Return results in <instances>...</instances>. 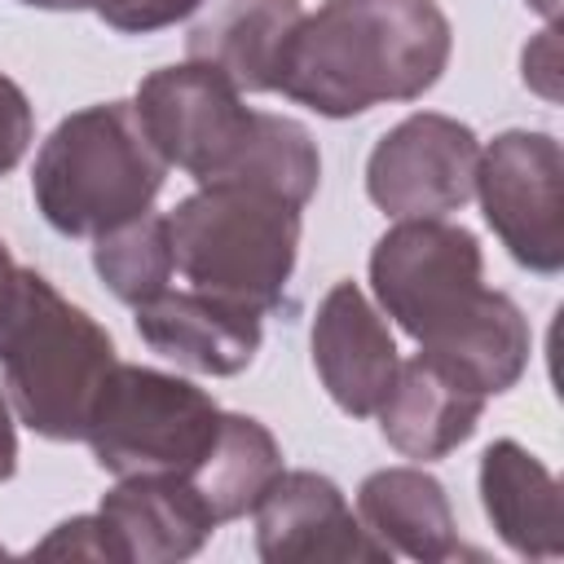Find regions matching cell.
<instances>
[{
  "label": "cell",
  "mask_w": 564,
  "mask_h": 564,
  "mask_svg": "<svg viewBox=\"0 0 564 564\" xmlns=\"http://www.w3.org/2000/svg\"><path fill=\"white\" fill-rule=\"evenodd\" d=\"M167 176L132 101H101L66 115L35 154L31 194L66 238H97L145 216Z\"/></svg>",
  "instance_id": "277c9868"
},
{
  "label": "cell",
  "mask_w": 564,
  "mask_h": 564,
  "mask_svg": "<svg viewBox=\"0 0 564 564\" xmlns=\"http://www.w3.org/2000/svg\"><path fill=\"white\" fill-rule=\"evenodd\" d=\"M419 352L432 366H441L449 379H458L463 388H471L480 397H498L529 366V322L511 295L489 291V300L480 304L476 317H467L436 348H419Z\"/></svg>",
  "instance_id": "ac0fdd59"
},
{
  "label": "cell",
  "mask_w": 564,
  "mask_h": 564,
  "mask_svg": "<svg viewBox=\"0 0 564 564\" xmlns=\"http://www.w3.org/2000/svg\"><path fill=\"white\" fill-rule=\"evenodd\" d=\"M313 366L330 401L366 419L383 405L392 379H397V344L383 326V317L370 308V300L352 282H335L313 317Z\"/></svg>",
  "instance_id": "8fae6325"
},
{
  "label": "cell",
  "mask_w": 564,
  "mask_h": 564,
  "mask_svg": "<svg viewBox=\"0 0 564 564\" xmlns=\"http://www.w3.org/2000/svg\"><path fill=\"white\" fill-rule=\"evenodd\" d=\"M31 137H35V119L26 93L9 75H0V176L22 163Z\"/></svg>",
  "instance_id": "7402d4cb"
},
{
  "label": "cell",
  "mask_w": 564,
  "mask_h": 564,
  "mask_svg": "<svg viewBox=\"0 0 564 564\" xmlns=\"http://www.w3.org/2000/svg\"><path fill=\"white\" fill-rule=\"evenodd\" d=\"M476 194L489 229L533 273L564 264V154L551 132L511 128L480 150Z\"/></svg>",
  "instance_id": "ba28073f"
},
{
  "label": "cell",
  "mask_w": 564,
  "mask_h": 564,
  "mask_svg": "<svg viewBox=\"0 0 564 564\" xmlns=\"http://www.w3.org/2000/svg\"><path fill=\"white\" fill-rule=\"evenodd\" d=\"M357 511H361V524L392 555H410L423 564H445L467 555L441 480L419 467L370 471L357 489Z\"/></svg>",
  "instance_id": "e0dca14e"
},
{
  "label": "cell",
  "mask_w": 564,
  "mask_h": 564,
  "mask_svg": "<svg viewBox=\"0 0 564 564\" xmlns=\"http://www.w3.org/2000/svg\"><path fill=\"white\" fill-rule=\"evenodd\" d=\"M31 555H79V560H115V546L106 538V524L101 516H75V520H62Z\"/></svg>",
  "instance_id": "603a6c76"
},
{
  "label": "cell",
  "mask_w": 564,
  "mask_h": 564,
  "mask_svg": "<svg viewBox=\"0 0 564 564\" xmlns=\"http://www.w3.org/2000/svg\"><path fill=\"white\" fill-rule=\"evenodd\" d=\"M172 260L194 291L256 308L282 304L295 247L300 207L256 185H198L167 216Z\"/></svg>",
  "instance_id": "5b68a950"
},
{
  "label": "cell",
  "mask_w": 564,
  "mask_h": 564,
  "mask_svg": "<svg viewBox=\"0 0 564 564\" xmlns=\"http://www.w3.org/2000/svg\"><path fill=\"white\" fill-rule=\"evenodd\" d=\"M485 401L489 397L463 388L458 379H449L441 366H432L419 352L397 366V379L375 414L392 449L427 463V458H445L476 432Z\"/></svg>",
  "instance_id": "9a60e30c"
},
{
  "label": "cell",
  "mask_w": 564,
  "mask_h": 564,
  "mask_svg": "<svg viewBox=\"0 0 564 564\" xmlns=\"http://www.w3.org/2000/svg\"><path fill=\"white\" fill-rule=\"evenodd\" d=\"M300 18V0H212L189 26V62L220 70L238 93H273Z\"/></svg>",
  "instance_id": "5bb4252c"
},
{
  "label": "cell",
  "mask_w": 564,
  "mask_h": 564,
  "mask_svg": "<svg viewBox=\"0 0 564 564\" xmlns=\"http://www.w3.org/2000/svg\"><path fill=\"white\" fill-rule=\"evenodd\" d=\"M449 44L436 0H326L300 18L273 93L326 119L414 101L441 79Z\"/></svg>",
  "instance_id": "6da1fadb"
},
{
  "label": "cell",
  "mask_w": 564,
  "mask_h": 564,
  "mask_svg": "<svg viewBox=\"0 0 564 564\" xmlns=\"http://www.w3.org/2000/svg\"><path fill=\"white\" fill-rule=\"evenodd\" d=\"M22 4H35V9H93L97 0H22Z\"/></svg>",
  "instance_id": "4316f807"
},
{
  "label": "cell",
  "mask_w": 564,
  "mask_h": 564,
  "mask_svg": "<svg viewBox=\"0 0 564 564\" xmlns=\"http://www.w3.org/2000/svg\"><path fill=\"white\" fill-rule=\"evenodd\" d=\"M13 286H18V264H13L9 247L0 242V317H4V308H9V300H13Z\"/></svg>",
  "instance_id": "484cf974"
},
{
  "label": "cell",
  "mask_w": 564,
  "mask_h": 564,
  "mask_svg": "<svg viewBox=\"0 0 564 564\" xmlns=\"http://www.w3.org/2000/svg\"><path fill=\"white\" fill-rule=\"evenodd\" d=\"M115 564L189 560L216 529V516L185 476H119L97 507Z\"/></svg>",
  "instance_id": "7c38bea8"
},
{
  "label": "cell",
  "mask_w": 564,
  "mask_h": 564,
  "mask_svg": "<svg viewBox=\"0 0 564 564\" xmlns=\"http://www.w3.org/2000/svg\"><path fill=\"white\" fill-rule=\"evenodd\" d=\"M18 467V436H13V414L9 401L0 397V480H9Z\"/></svg>",
  "instance_id": "d4e9b609"
},
{
  "label": "cell",
  "mask_w": 564,
  "mask_h": 564,
  "mask_svg": "<svg viewBox=\"0 0 564 564\" xmlns=\"http://www.w3.org/2000/svg\"><path fill=\"white\" fill-rule=\"evenodd\" d=\"M485 260L476 234L463 225H445L441 216H414L392 225L370 251V286L383 313L419 339V348H436L485 304Z\"/></svg>",
  "instance_id": "52a82bcc"
},
{
  "label": "cell",
  "mask_w": 564,
  "mask_h": 564,
  "mask_svg": "<svg viewBox=\"0 0 564 564\" xmlns=\"http://www.w3.org/2000/svg\"><path fill=\"white\" fill-rule=\"evenodd\" d=\"M256 551L269 564L300 560H392V551L348 511L335 480L278 471L256 502Z\"/></svg>",
  "instance_id": "30bf717a"
},
{
  "label": "cell",
  "mask_w": 564,
  "mask_h": 564,
  "mask_svg": "<svg viewBox=\"0 0 564 564\" xmlns=\"http://www.w3.org/2000/svg\"><path fill=\"white\" fill-rule=\"evenodd\" d=\"M132 110L163 163L189 172L198 185H256L295 207L317 189L322 159L308 128L242 106V93L203 62L145 75Z\"/></svg>",
  "instance_id": "7a4b0ae2"
},
{
  "label": "cell",
  "mask_w": 564,
  "mask_h": 564,
  "mask_svg": "<svg viewBox=\"0 0 564 564\" xmlns=\"http://www.w3.org/2000/svg\"><path fill=\"white\" fill-rule=\"evenodd\" d=\"M110 370V335L48 278L18 269L0 317V375L18 419L48 441H79Z\"/></svg>",
  "instance_id": "3957f363"
},
{
  "label": "cell",
  "mask_w": 564,
  "mask_h": 564,
  "mask_svg": "<svg viewBox=\"0 0 564 564\" xmlns=\"http://www.w3.org/2000/svg\"><path fill=\"white\" fill-rule=\"evenodd\" d=\"M524 84L538 88L546 101L560 97V44H555V26H546V31L524 48Z\"/></svg>",
  "instance_id": "cb8c5ba5"
},
{
  "label": "cell",
  "mask_w": 564,
  "mask_h": 564,
  "mask_svg": "<svg viewBox=\"0 0 564 564\" xmlns=\"http://www.w3.org/2000/svg\"><path fill=\"white\" fill-rule=\"evenodd\" d=\"M480 502L498 538L524 560H555L564 551L560 485L542 458L516 441H494L480 454Z\"/></svg>",
  "instance_id": "2e32d148"
},
{
  "label": "cell",
  "mask_w": 564,
  "mask_h": 564,
  "mask_svg": "<svg viewBox=\"0 0 564 564\" xmlns=\"http://www.w3.org/2000/svg\"><path fill=\"white\" fill-rule=\"evenodd\" d=\"M480 141L449 115H410L379 137L366 163V194L397 220L458 212L476 194Z\"/></svg>",
  "instance_id": "9c48e42d"
},
{
  "label": "cell",
  "mask_w": 564,
  "mask_h": 564,
  "mask_svg": "<svg viewBox=\"0 0 564 564\" xmlns=\"http://www.w3.org/2000/svg\"><path fill=\"white\" fill-rule=\"evenodd\" d=\"M203 0H97L93 13L115 26V31H128V35H145V31H159V26H172L176 18L194 13Z\"/></svg>",
  "instance_id": "44dd1931"
},
{
  "label": "cell",
  "mask_w": 564,
  "mask_h": 564,
  "mask_svg": "<svg viewBox=\"0 0 564 564\" xmlns=\"http://www.w3.org/2000/svg\"><path fill=\"white\" fill-rule=\"evenodd\" d=\"M137 335L198 375H238L260 348V313L207 291H163L137 304Z\"/></svg>",
  "instance_id": "4fadbf2b"
},
{
  "label": "cell",
  "mask_w": 564,
  "mask_h": 564,
  "mask_svg": "<svg viewBox=\"0 0 564 564\" xmlns=\"http://www.w3.org/2000/svg\"><path fill=\"white\" fill-rule=\"evenodd\" d=\"M93 269L110 286V295L132 304V308L154 300V295H163L172 273H176L167 216H150L145 212V216H132V220L97 234Z\"/></svg>",
  "instance_id": "ffe728a7"
},
{
  "label": "cell",
  "mask_w": 564,
  "mask_h": 564,
  "mask_svg": "<svg viewBox=\"0 0 564 564\" xmlns=\"http://www.w3.org/2000/svg\"><path fill=\"white\" fill-rule=\"evenodd\" d=\"M529 4H533V9H538L546 22H555V13H560V0H529Z\"/></svg>",
  "instance_id": "83f0119b"
},
{
  "label": "cell",
  "mask_w": 564,
  "mask_h": 564,
  "mask_svg": "<svg viewBox=\"0 0 564 564\" xmlns=\"http://www.w3.org/2000/svg\"><path fill=\"white\" fill-rule=\"evenodd\" d=\"M278 471H282V449L273 432L247 414H225L216 445L203 454V463L185 480L198 489L216 524H225L256 511L260 494L278 480Z\"/></svg>",
  "instance_id": "d6986e66"
},
{
  "label": "cell",
  "mask_w": 564,
  "mask_h": 564,
  "mask_svg": "<svg viewBox=\"0 0 564 564\" xmlns=\"http://www.w3.org/2000/svg\"><path fill=\"white\" fill-rule=\"evenodd\" d=\"M225 410L189 379L115 361L84 441L115 476H189L216 445Z\"/></svg>",
  "instance_id": "8992f818"
}]
</instances>
